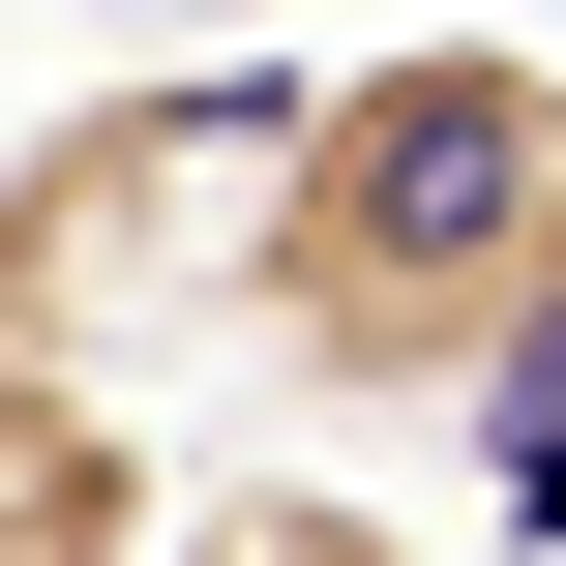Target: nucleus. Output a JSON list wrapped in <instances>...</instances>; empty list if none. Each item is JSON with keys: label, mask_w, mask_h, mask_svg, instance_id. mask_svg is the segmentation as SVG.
I'll return each mask as SVG.
<instances>
[{"label": "nucleus", "mask_w": 566, "mask_h": 566, "mask_svg": "<svg viewBox=\"0 0 566 566\" xmlns=\"http://www.w3.org/2000/svg\"><path fill=\"white\" fill-rule=\"evenodd\" d=\"M448 478H478V537H507V566H566V328L448 388Z\"/></svg>", "instance_id": "obj_4"}, {"label": "nucleus", "mask_w": 566, "mask_h": 566, "mask_svg": "<svg viewBox=\"0 0 566 566\" xmlns=\"http://www.w3.org/2000/svg\"><path fill=\"white\" fill-rule=\"evenodd\" d=\"M149 566H418V537H388L358 478H298V448H269V478H209V507H179Z\"/></svg>", "instance_id": "obj_5"}, {"label": "nucleus", "mask_w": 566, "mask_h": 566, "mask_svg": "<svg viewBox=\"0 0 566 566\" xmlns=\"http://www.w3.org/2000/svg\"><path fill=\"white\" fill-rule=\"evenodd\" d=\"M239 149H298V60H119V90H60L0 149V388H119V298H149L179 179H239Z\"/></svg>", "instance_id": "obj_2"}, {"label": "nucleus", "mask_w": 566, "mask_h": 566, "mask_svg": "<svg viewBox=\"0 0 566 566\" xmlns=\"http://www.w3.org/2000/svg\"><path fill=\"white\" fill-rule=\"evenodd\" d=\"M239 328L298 358V418H448L478 358H537L566 328V60L537 30L298 60V149L239 209Z\"/></svg>", "instance_id": "obj_1"}, {"label": "nucleus", "mask_w": 566, "mask_h": 566, "mask_svg": "<svg viewBox=\"0 0 566 566\" xmlns=\"http://www.w3.org/2000/svg\"><path fill=\"white\" fill-rule=\"evenodd\" d=\"M149 537H179L149 418L119 388H0V566H149Z\"/></svg>", "instance_id": "obj_3"}]
</instances>
